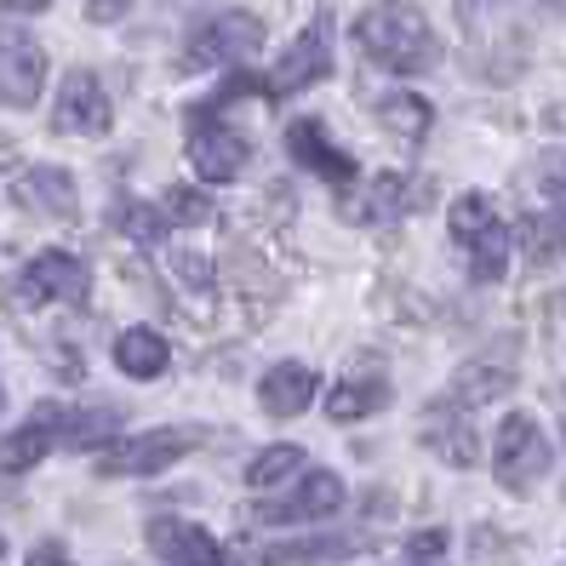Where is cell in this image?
<instances>
[{"mask_svg":"<svg viewBox=\"0 0 566 566\" xmlns=\"http://www.w3.org/2000/svg\"><path fill=\"white\" fill-rule=\"evenodd\" d=\"M326 75H332V23H326V12H315L304 35L281 52V63L270 70L263 92H270V97H292V92H304V86H315Z\"/></svg>","mask_w":566,"mask_h":566,"instance_id":"obj_5","label":"cell"},{"mask_svg":"<svg viewBox=\"0 0 566 566\" xmlns=\"http://www.w3.org/2000/svg\"><path fill=\"white\" fill-rule=\"evenodd\" d=\"M52 126L70 132V138H104V132L115 126V104H109L104 81H97L92 70H70V75H63Z\"/></svg>","mask_w":566,"mask_h":566,"instance_id":"obj_7","label":"cell"},{"mask_svg":"<svg viewBox=\"0 0 566 566\" xmlns=\"http://www.w3.org/2000/svg\"><path fill=\"white\" fill-rule=\"evenodd\" d=\"M297 470H304V452H297V447H263L252 463H247V486H281L286 475H297Z\"/></svg>","mask_w":566,"mask_h":566,"instance_id":"obj_24","label":"cell"},{"mask_svg":"<svg viewBox=\"0 0 566 566\" xmlns=\"http://www.w3.org/2000/svg\"><path fill=\"white\" fill-rule=\"evenodd\" d=\"M286 149H292V160L304 166V172H315L326 184H349L355 178V155H344L338 144H332L321 120H292L286 126Z\"/></svg>","mask_w":566,"mask_h":566,"instance_id":"obj_13","label":"cell"},{"mask_svg":"<svg viewBox=\"0 0 566 566\" xmlns=\"http://www.w3.org/2000/svg\"><path fill=\"white\" fill-rule=\"evenodd\" d=\"M149 549L166 566H223V549H218L212 532L195 526V521H178V515L149 521Z\"/></svg>","mask_w":566,"mask_h":566,"instance_id":"obj_12","label":"cell"},{"mask_svg":"<svg viewBox=\"0 0 566 566\" xmlns=\"http://www.w3.org/2000/svg\"><path fill=\"white\" fill-rule=\"evenodd\" d=\"M538 7H549V12H566V0H538Z\"/></svg>","mask_w":566,"mask_h":566,"instance_id":"obj_32","label":"cell"},{"mask_svg":"<svg viewBox=\"0 0 566 566\" xmlns=\"http://www.w3.org/2000/svg\"><path fill=\"white\" fill-rule=\"evenodd\" d=\"M12 195H18L29 212H41V218H75V178H70V172H57V166H35V172H18Z\"/></svg>","mask_w":566,"mask_h":566,"instance_id":"obj_17","label":"cell"},{"mask_svg":"<svg viewBox=\"0 0 566 566\" xmlns=\"http://www.w3.org/2000/svg\"><path fill=\"white\" fill-rule=\"evenodd\" d=\"M355 46L378 63V70H395V75H412V70H429L436 57V35L418 7H401V0H384V7H366L355 18Z\"/></svg>","mask_w":566,"mask_h":566,"instance_id":"obj_1","label":"cell"},{"mask_svg":"<svg viewBox=\"0 0 566 566\" xmlns=\"http://www.w3.org/2000/svg\"><path fill=\"white\" fill-rule=\"evenodd\" d=\"M126 429V418L115 407H86V412H70V429H63V441L70 447H104Z\"/></svg>","mask_w":566,"mask_h":566,"instance_id":"obj_23","label":"cell"},{"mask_svg":"<svg viewBox=\"0 0 566 566\" xmlns=\"http://www.w3.org/2000/svg\"><path fill=\"white\" fill-rule=\"evenodd\" d=\"M315 373L304 360H281V366H270L263 373V384H258V401H263V412H275V418H297V412H310V401H315Z\"/></svg>","mask_w":566,"mask_h":566,"instance_id":"obj_15","label":"cell"},{"mask_svg":"<svg viewBox=\"0 0 566 566\" xmlns=\"http://www.w3.org/2000/svg\"><path fill=\"white\" fill-rule=\"evenodd\" d=\"M510 384H515V366L481 355V360H470V366H458V373H452L447 401L458 412H470V407H486V401H497V395H510Z\"/></svg>","mask_w":566,"mask_h":566,"instance_id":"obj_16","label":"cell"},{"mask_svg":"<svg viewBox=\"0 0 566 566\" xmlns=\"http://www.w3.org/2000/svg\"><path fill=\"white\" fill-rule=\"evenodd\" d=\"M195 447H201V429H144L97 458V475H160L166 463H178Z\"/></svg>","mask_w":566,"mask_h":566,"instance_id":"obj_6","label":"cell"},{"mask_svg":"<svg viewBox=\"0 0 566 566\" xmlns=\"http://www.w3.org/2000/svg\"><path fill=\"white\" fill-rule=\"evenodd\" d=\"M384 401H389V384H384V378H349V384L332 389L326 412L338 418V423H360V418L384 412Z\"/></svg>","mask_w":566,"mask_h":566,"instance_id":"obj_20","label":"cell"},{"mask_svg":"<svg viewBox=\"0 0 566 566\" xmlns=\"http://www.w3.org/2000/svg\"><path fill=\"white\" fill-rule=\"evenodd\" d=\"M378 120L401 144H418L423 132H429V104H423V97H412V92H389V97H378Z\"/></svg>","mask_w":566,"mask_h":566,"instance_id":"obj_21","label":"cell"},{"mask_svg":"<svg viewBox=\"0 0 566 566\" xmlns=\"http://www.w3.org/2000/svg\"><path fill=\"white\" fill-rule=\"evenodd\" d=\"M447 555V532L441 526H429V532H418V538H407V560H418V566H436Z\"/></svg>","mask_w":566,"mask_h":566,"instance_id":"obj_27","label":"cell"},{"mask_svg":"<svg viewBox=\"0 0 566 566\" xmlns=\"http://www.w3.org/2000/svg\"><path fill=\"white\" fill-rule=\"evenodd\" d=\"M18 286H23L29 304H86L92 275H86V263L70 258V252H35L23 263Z\"/></svg>","mask_w":566,"mask_h":566,"instance_id":"obj_9","label":"cell"},{"mask_svg":"<svg viewBox=\"0 0 566 566\" xmlns=\"http://www.w3.org/2000/svg\"><path fill=\"white\" fill-rule=\"evenodd\" d=\"M258 46H263V18H252V12H218V18H207V23L189 35L184 70L201 75V70H218V63L252 57Z\"/></svg>","mask_w":566,"mask_h":566,"instance_id":"obj_4","label":"cell"},{"mask_svg":"<svg viewBox=\"0 0 566 566\" xmlns=\"http://www.w3.org/2000/svg\"><path fill=\"white\" fill-rule=\"evenodd\" d=\"M115 366L126 378H160L166 366H172V344H166L155 326H132L115 338Z\"/></svg>","mask_w":566,"mask_h":566,"instance_id":"obj_18","label":"cell"},{"mask_svg":"<svg viewBox=\"0 0 566 566\" xmlns=\"http://www.w3.org/2000/svg\"><path fill=\"white\" fill-rule=\"evenodd\" d=\"M447 229H452V241L463 247V258H470V275H475L481 286L510 270V229L497 223V212H492L486 195H475V189L458 195L452 212H447Z\"/></svg>","mask_w":566,"mask_h":566,"instance_id":"obj_2","label":"cell"},{"mask_svg":"<svg viewBox=\"0 0 566 566\" xmlns=\"http://www.w3.org/2000/svg\"><path fill=\"white\" fill-rule=\"evenodd\" d=\"M526 258L532 263H555L560 252H566V223H555V218H526Z\"/></svg>","mask_w":566,"mask_h":566,"instance_id":"obj_25","label":"cell"},{"mask_svg":"<svg viewBox=\"0 0 566 566\" xmlns=\"http://www.w3.org/2000/svg\"><path fill=\"white\" fill-rule=\"evenodd\" d=\"M46 7H52V0H0V12H7V18H35Z\"/></svg>","mask_w":566,"mask_h":566,"instance_id":"obj_29","label":"cell"},{"mask_svg":"<svg viewBox=\"0 0 566 566\" xmlns=\"http://www.w3.org/2000/svg\"><path fill=\"white\" fill-rule=\"evenodd\" d=\"M0 401H7V389H0Z\"/></svg>","mask_w":566,"mask_h":566,"instance_id":"obj_34","label":"cell"},{"mask_svg":"<svg viewBox=\"0 0 566 566\" xmlns=\"http://www.w3.org/2000/svg\"><path fill=\"white\" fill-rule=\"evenodd\" d=\"M126 7H132V0H86V12H92L97 23H115Z\"/></svg>","mask_w":566,"mask_h":566,"instance_id":"obj_28","label":"cell"},{"mask_svg":"<svg viewBox=\"0 0 566 566\" xmlns=\"http://www.w3.org/2000/svg\"><path fill=\"white\" fill-rule=\"evenodd\" d=\"M46 86V52L23 29H0V104L29 109Z\"/></svg>","mask_w":566,"mask_h":566,"instance_id":"obj_10","label":"cell"},{"mask_svg":"<svg viewBox=\"0 0 566 566\" xmlns=\"http://www.w3.org/2000/svg\"><path fill=\"white\" fill-rule=\"evenodd\" d=\"M423 441L436 447L447 463H458V470H470V463H475V436H470V423L458 418V407H452V401L423 412Z\"/></svg>","mask_w":566,"mask_h":566,"instance_id":"obj_19","label":"cell"},{"mask_svg":"<svg viewBox=\"0 0 566 566\" xmlns=\"http://www.w3.org/2000/svg\"><path fill=\"white\" fill-rule=\"evenodd\" d=\"M160 212H166V223H207L212 218V201L201 189H189V184H172L160 195Z\"/></svg>","mask_w":566,"mask_h":566,"instance_id":"obj_26","label":"cell"},{"mask_svg":"<svg viewBox=\"0 0 566 566\" xmlns=\"http://www.w3.org/2000/svg\"><path fill=\"white\" fill-rule=\"evenodd\" d=\"M549 436L538 429V418H526V412H510L504 423H497V441H492V470L497 481H504L510 492H526V486H538L549 475Z\"/></svg>","mask_w":566,"mask_h":566,"instance_id":"obj_3","label":"cell"},{"mask_svg":"<svg viewBox=\"0 0 566 566\" xmlns=\"http://www.w3.org/2000/svg\"><path fill=\"white\" fill-rule=\"evenodd\" d=\"M344 510V481L338 475H326V470H310L304 475V486H297L286 504H275V510H263L258 521H275V526H286V521H326V515H338Z\"/></svg>","mask_w":566,"mask_h":566,"instance_id":"obj_14","label":"cell"},{"mask_svg":"<svg viewBox=\"0 0 566 566\" xmlns=\"http://www.w3.org/2000/svg\"><path fill=\"white\" fill-rule=\"evenodd\" d=\"M109 218H115L120 235H132L138 247H160V241H166V229H172L160 207H149V201H132V195H120Z\"/></svg>","mask_w":566,"mask_h":566,"instance_id":"obj_22","label":"cell"},{"mask_svg":"<svg viewBox=\"0 0 566 566\" xmlns=\"http://www.w3.org/2000/svg\"><path fill=\"white\" fill-rule=\"evenodd\" d=\"M63 429H70V412L52 407V401H41L7 441H0V470H7V475H29V470H35V463L63 441Z\"/></svg>","mask_w":566,"mask_h":566,"instance_id":"obj_11","label":"cell"},{"mask_svg":"<svg viewBox=\"0 0 566 566\" xmlns=\"http://www.w3.org/2000/svg\"><path fill=\"white\" fill-rule=\"evenodd\" d=\"M0 555H7V538H0Z\"/></svg>","mask_w":566,"mask_h":566,"instance_id":"obj_33","label":"cell"},{"mask_svg":"<svg viewBox=\"0 0 566 566\" xmlns=\"http://www.w3.org/2000/svg\"><path fill=\"white\" fill-rule=\"evenodd\" d=\"M544 184H549V195H555V201H566V155L549 166V172H544Z\"/></svg>","mask_w":566,"mask_h":566,"instance_id":"obj_31","label":"cell"},{"mask_svg":"<svg viewBox=\"0 0 566 566\" xmlns=\"http://www.w3.org/2000/svg\"><path fill=\"white\" fill-rule=\"evenodd\" d=\"M247 155H252V144L229 120L195 115V126H189V160H195V172H201L207 184H235L247 172Z\"/></svg>","mask_w":566,"mask_h":566,"instance_id":"obj_8","label":"cell"},{"mask_svg":"<svg viewBox=\"0 0 566 566\" xmlns=\"http://www.w3.org/2000/svg\"><path fill=\"white\" fill-rule=\"evenodd\" d=\"M29 566H75V560L63 555V544H41L35 555H29Z\"/></svg>","mask_w":566,"mask_h":566,"instance_id":"obj_30","label":"cell"}]
</instances>
